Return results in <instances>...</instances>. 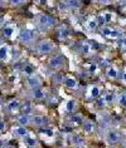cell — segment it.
<instances>
[{
  "label": "cell",
  "mask_w": 126,
  "mask_h": 148,
  "mask_svg": "<svg viewBox=\"0 0 126 148\" xmlns=\"http://www.w3.org/2000/svg\"><path fill=\"white\" fill-rule=\"evenodd\" d=\"M37 21H38L39 27L43 29H52L57 25V19L52 15H48V14H40V15H38Z\"/></svg>",
  "instance_id": "cell-5"
},
{
  "label": "cell",
  "mask_w": 126,
  "mask_h": 148,
  "mask_svg": "<svg viewBox=\"0 0 126 148\" xmlns=\"http://www.w3.org/2000/svg\"><path fill=\"white\" fill-rule=\"evenodd\" d=\"M15 30H17V28H15V25H13V24H8V25H5V27H3V29H1L3 38L12 39L14 34H15Z\"/></svg>",
  "instance_id": "cell-13"
},
{
  "label": "cell",
  "mask_w": 126,
  "mask_h": 148,
  "mask_svg": "<svg viewBox=\"0 0 126 148\" xmlns=\"http://www.w3.org/2000/svg\"><path fill=\"white\" fill-rule=\"evenodd\" d=\"M67 64V59H66L64 55L62 54H55L53 57H51L47 62L48 68L52 69L53 72H59L64 68V65Z\"/></svg>",
  "instance_id": "cell-2"
},
{
  "label": "cell",
  "mask_w": 126,
  "mask_h": 148,
  "mask_svg": "<svg viewBox=\"0 0 126 148\" xmlns=\"http://www.w3.org/2000/svg\"><path fill=\"white\" fill-rule=\"evenodd\" d=\"M105 140L109 146H117L124 142L122 133L116 128H110L105 132Z\"/></svg>",
  "instance_id": "cell-1"
},
{
  "label": "cell",
  "mask_w": 126,
  "mask_h": 148,
  "mask_svg": "<svg viewBox=\"0 0 126 148\" xmlns=\"http://www.w3.org/2000/svg\"><path fill=\"white\" fill-rule=\"evenodd\" d=\"M23 143H24L28 148H38V147H39L38 139L34 138V137H32L30 134H29L28 137H25V138L23 139Z\"/></svg>",
  "instance_id": "cell-22"
},
{
  "label": "cell",
  "mask_w": 126,
  "mask_h": 148,
  "mask_svg": "<svg viewBox=\"0 0 126 148\" xmlns=\"http://www.w3.org/2000/svg\"><path fill=\"white\" fill-rule=\"evenodd\" d=\"M114 29L115 28L110 27V25H103V27L100 28V34H101L103 38L111 39V36H112V33H114Z\"/></svg>",
  "instance_id": "cell-23"
},
{
  "label": "cell",
  "mask_w": 126,
  "mask_h": 148,
  "mask_svg": "<svg viewBox=\"0 0 126 148\" xmlns=\"http://www.w3.org/2000/svg\"><path fill=\"white\" fill-rule=\"evenodd\" d=\"M35 49L40 55H48V54H52L54 51L55 45H54V43L49 39H42L37 43Z\"/></svg>",
  "instance_id": "cell-3"
},
{
  "label": "cell",
  "mask_w": 126,
  "mask_h": 148,
  "mask_svg": "<svg viewBox=\"0 0 126 148\" xmlns=\"http://www.w3.org/2000/svg\"><path fill=\"white\" fill-rule=\"evenodd\" d=\"M100 3H101L102 5H110L111 3H112V0H98Z\"/></svg>",
  "instance_id": "cell-35"
},
{
  "label": "cell",
  "mask_w": 126,
  "mask_h": 148,
  "mask_svg": "<svg viewBox=\"0 0 126 148\" xmlns=\"http://www.w3.org/2000/svg\"><path fill=\"white\" fill-rule=\"evenodd\" d=\"M117 97L115 95V93H112V92H106L105 97H103V103L105 104H112V103L116 102Z\"/></svg>",
  "instance_id": "cell-27"
},
{
  "label": "cell",
  "mask_w": 126,
  "mask_h": 148,
  "mask_svg": "<svg viewBox=\"0 0 126 148\" xmlns=\"http://www.w3.org/2000/svg\"><path fill=\"white\" fill-rule=\"evenodd\" d=\"M81 51H82V54L84 55H88L92 51V48H91V44L88 42H83L81 44Z\"/></svg>",
  "instance_id": "cell-29"
},
{
  "label": "cell",
  "mask_w": 126,
  "mask_h": 148,
  "mask_svg": "<svg viewBox=\"0 0 126 148\" xmlns=\"http://www.w3.org/2000/svg\"><path fill=\"white\" fill-rule=\"evenodd\" d=\"M77 107H78L77 101H75V99H68L64 104V112L68 114H73V113H76Z\"/></svg>",
  "instance_id": "cell-19"
},
{
  "label": "cell",
  "mask_w": 126,
  "mask_h": 148,
  "mask_svg": "<svg viewBox=\"0 0 126 148\" xmlns=\"http://www.w3.org/2000/svg\"><path fill=\"white\" fill-rule=\"evenodd\" d=\"M116 103L122 108H126V90L122 92L117 95V99H116Z\"/></svg>",
  "instance_id": "cell-28"
},
{
  "label": "cell",
  "mask_w": 126,
  "mask_h": 148,
  "mask_svg": "<svg viewBox=\"0 0 126 148\" xmlns=\"http://www.w3.org/2000/svg\"><path fill=\"white\" fill-rule=\"evenodd\" d=\"M18 40L24 44V45H30L35 42V34L34 32L30 30L28 28H23L19 32V35H18Z\"/></svg>",
  "instance_id": "cell-4"
},
{
  "label": "cell",
  "mask_w": 126,
  "mask_h": 148,
  "mask_svg": "<svg viewBox=\"0 0 126 148\" xmlns=\"http://www.w3.org/2000/svg\"><path fill=\"white\" fill-rule=\"evenodd\" d=\"M43 133H44L46 136H48V137H53V136H54L53 131H52V129H49V128H44V129H43Z\"/></svg>",
  "instance_id": "cell-33"
},
{
  "label": "cell",
  "mask_w": 126,
  "mask_h": 148,
  "mask_svg": "<svg viewBox=\"0 0 126 148\" xmlns=\"http://www.w3.org/2000/svg\"><path fill=\"white\" fill-rule=\"evenodd\" d=\"M63 86H66V88H68V89H77V88L80 87V82L75 78V77L66 75L64 84H63Z\"/></svg>",
  "instance_id": "cell-17"
},
{
  "label": "cell",
  "mask_w": 126,
  "mask_h": 148,
  "mask_svg": "<svg viewBox=\"0 0 126 148\" xmlns=\"http://www.w3.org/2000/svg\"><path fill=\"white\" fill-rule=\"evenodd\" d=\"M9 58V47L8 44H1V47H0V59H1V62H6Z\"/></svg>",
  "instance_id": "cell-24"
},
{
  "label": "cell",
  "mask_w": 126,
  "mask_h": 148,
  "mask_svg": "<svg viewBox=\"0 0 126 148\" xmlns=\"http://www.w3.org/2000/svg\"><path fill=\"white\" fill-rule=\"evenodd\" d=\"M21 73H23V75L24 77H32V75H34L35 73V68H34V65L30 64V63H25V64L23 65V68H21Z\"/></svg>",
  "instance_id": "cell-21"
},
{
  "label": "cell",
  "mask_w": 126,
  "mask_h": 148,
  "mask_svg": "<svg viewBox=\"0 0 126 148\" xmlns=\"http://www.w3.org/2000/svg\"><path fill=\"white\" fill-rule=\"evenodd\" d=\"M95 129H96V124L93 121H90V119H86L84 123L82 124V131L84 134L90 136V134H93L95 133Z\"/></svg>",
  "instance_id": "cell-15"
},
{
  "label": "cell",
  "mask_w": 126,
  "mask_h": 148,
  "mask_svg": "<svg viewBox=\"0 0 126 148\" xmlns=\"http://www.w3.org/2000/svg\"><path fill=\"white\" fill-rule=\"evenodd\" d=\"M105 75H106V78L110 80H116V79L121 78V72H120V69H118V66L110 65L105 69Z\"/></svg>",
  "instance_id": "cell-8"
},
{
  "label": "cell",
  "mask_w": 126,
  "mask_h": 148,
  "mask_svg": "<svg viewBox=\"0 0 126 148\" xmlns=\"http://www.w3.org/2000/svg\"><path fill=\"white\" fill-rule=\"evenodd\" d=\"M33 112H34V106H33L32 102H25V103H23V106H21V113H24V114H32V116H33Z\"/></svg>",
  "instance_id": "cell-25"
},
{
  "label": "cell",
  "mask_w": 126,
  "mask_h": 148,
  "mask_svg": "<svg viewBox=\"0 0 126 148\" xmlns=\"http://www.w3.org/2000/svg\"><path fill=\"white\" fill-rule=\"evenodd\" d=\"M1 148H17V147L12 146V144H5V146H1Z\"/></svg>",
  "instance_id": "cell-37"
},
{
  "label": "cell",
  "mask_w": 126,
  "mask_h": 148,
  "mask_svg": "<svg viewBox=\"0 0 126 148\" xmlns=\"http://www.w3.org/2000/svg\"><path fill=\"white\" fill-rule=\"evenodd\" d=\"M37 1H38V4L42 5V6H46L48 4V0H37Z\"/></svg>",
  "instance_id": "cell-36"
},
{
  "label": "cell",
  "mask_w": 126,
  "mask_h": 148,
  "mask_svg": "<svg viewBox=\"0 0 126 148\" xmlns=\"http://www.w3.org/2000/svg\"><path fill=\"white\" fill-rule=\"evenodd\" d=\"M66 3H69V1H78V0H64Z\"/></svg>",
  "instance_id": "cell-39"
},
{
  "label": "cell",
  "mask_w": 126,
  "mask_h": 148,
  "mask_svg": "<svg viewBox=\"0 0 126 148\" xmlns=\"http://www.w3.org/2000/svg\"><path fill=\"white\" fill-rule=\"evenodd\" d=\"M30 98L33 101H44L47 98V90L43 89V88L30 90Z\"/></svg>",
  "instance_id": "cell-14"
},
{
  "label": "cell",
  "mask_w": 126,
  "mask_h": 148,
  "mask_svg": "<svg viewBox=\"0 0 126 148\" xmlns=\"http://www.w3.org/2000/svg\"><path fill=\"white\" fill-rule=\"evenodd\" d=\"M4 1H6V0H1V6H4ZM9 1V0H8Z\"/></svg>",
  "instance_id": "cell-40"
},
{
  "label": "cell",
  "mask_w": 126,
  "mask_h": 148,
  "mask_svg": "<svg viewBox=\"0 0 126 148\" xmlns=\"http://www.w3.org/2000/svg\"><path fill=\"white\" fill-rule=\"evenodd\" d=\"M120 80H121V83L126 84V69H124V72H121V78H120Z\"/></svg>",
  "instance_id": "cell-34"
},
{
  "label": "cell",
  "mask_w": 126,
  "mask_h": 148,
  "mask_svg": "<svg viewBox=\"0 0 126 148\" xmlns=\"http://www.w3.org/2000/svg\"><path fill=\"white\" fill-rule=\"evenodd\" d=\"M86 27H87V29L88 30H91V32H96L97 29L100 28V24H98V21H97V19L96 18H92V19H90L86 23Z\"/></svg>",
  "instance_id": "cell-26"
},
{
  "label": "cell",
  "mask_w": 126,
  "mask_h": 148,
  "mask_svg": "<svg viewBox=\"0 0 126 148\" xmlns=\"http://www.w3.org/2000/svg\"><path fill=\"white\" fill-rule=\"evenodd\" d=\"M13 136L15 138H19V139H24L25 137L29 136V131H28V127H23V125H19L18 124L17 127L13 128Z\"/></svg>",
  "instance_id": "cell-11"
},
{
  "label": "cell",
  "mask_w": 126,
  "mask_h": 148,
  "mask_svg": "<svg viewBox=\"0 0 126 148\" xmlns=\"http://www.w3.org/2000/svg\"><path fill=\"white\" fill-rule=\"evenodd\" d=\"M102 94V89L100 86H96V84H93V86H90L88 87V93H87V97L91 99V101H97V99L101 97Z\"/></svg>",
  "instance_id": "cell-9"
},
{
  "label": "cell",
  "mask_w": 126,
  "mask_h": 148,
  "mask_svg": "<svg viewBox=\"0 0 126 148\" xmlns=\"http://www.w3.org/2000/svg\"><path fill=\"white\" fill-rule=\"evenodd\" d=\"M24 3H27V0H9V4L12 6H20Z\"/></svg>",
  "instance_id": "cell-31"
},
{
  "label": "cell",
  "mask_w": 126,
  "mask_h": 148,
  "mask_svg": "<svg viewBox=\"0 0 126 148\" xmlns=\"http://www.w3.org/2000/svg\"><path fill=\"white\" fill-rule=\"evenodd\" d=\"M84 117L82 116L81 113H73L72 114V117H71V119H69V122H71V124L72 125H75V127H82V124L84 123Z\"/></svg>",
  "instance_id": "cell-18"
},
{
  "label": "cell",
  "mask_w": 126,
  "mask_h": 148,
  "mask_svg": "<svg viewBox=\"0 0 126 148\" xmlns=\"http://www.w3.org/2000/svg\"><path fill=\"white\" fill-rule=\"evenodd\" d=\"M21 106H23V103H21L19 99H12V101H9L5 106L6 113L12 114V116H15V114L21 112Z\"/></svg>",
  "instance_id": "cell-7"
},
{
  "label": "cell",
  "mask_w": 126,
  "mask_h": 148,
  "mask_svg": "<svg viewBox=\"0 0 126 148\" xmlns=\"http://www.w3.org/2000/svg\"><path fill=\"white\" fill-rule=\"evenodd\" d=\"M64 79H66V75H64V73L61 72V70H59V72H54V74L52 75V83H53L54 86L64 84Z\"/></svg>",
  "instance_id": "cell-20"
},
{
  "label": "cell",
  "mask_w": 126,
  "mask_h": 148,
  "mask_svg": "<svg viewBox=\"0 0 126 148\" xmlns=\"http://www.w3.org/2000/svg\"><path fill=\"white\" fill-rule=\"evenodd\" d=\"M25 84H27V88L29 90H34L43 87V80L38 74H34L32 77H28L27 80H25Z\"/></svg>",
  "instance_id": "cell-6"
},
{
  "label": "cell",
  "mask_w": 126,
  "mask_h": 148,
  "mask_svg": "<svg viewBox=\"0 0 126 148\" xmlns=\"http://www.w3.org/2000/svg\"><path fill=\"white\" fill-rule=\"evenodd\" d=\"M122 146H124V148H126V139H124V142H122Z\"/></svg>",
  "instance_id": "cell-38"
},
{
  "label": "cell",
  "mask_w": 126,
  "mask_h": 148,
  "mask_svg": "<svg viewBox=\"0 0 126 148\" xmlns=\"http://www.w3.org/2000/svg\"><path fill=\"white\" fill-rule=\"evenodd\" d=\"M69 36V30L67 28H61L59 29V32H58V38L61 39V40H66Z\"/></svg>",
  "instance_id": "cell-30"
},
{
  "label": "cell",
  "mask_w": 126,
  "mask_h": 148,
  "mask_svg": "<svg viewBox=\"0 0 126 148\" xmlns=\"http://www.w3.org/2000/svg\"><path fill=\"white\" fill-rule=\"evenodd\" d=\"M17 123L19 125H23V127H29V125H33V116L32 114H24L21 113L17 117Z\"/></svg>",
  "instance_id": "cell-10"
},
{
  "label": "cell",
  "mask_w": 126,
  "mask_h": 148,
  "mask_svg": "<svg viewBox=\"0 0 126 148\" xmlns=\"http://www.w3.org/2000/svg\"><path fill=\"white\" fill-rule=\"evenodd\" d=\"M69 142H71L72 146H75L77 148L86 146V139H84L82 136H80V134H72L71 138H69Z\"/></svg>",
  "instance_id": "cell-16"
},
{
  "label": "cell",
  "mask_w": 126,
  "mask_h": 148,
  "mask_svg": "<svg viewBox=\"0 0 126 148\" xmlns=\"http://www.w3.org/2000/svg\"><path fill=\"white\" fill-rule=\"evenodd\" d=\"M47 117L42 116V114H33V127L35 128H43L47 125Z\"/></svg>",
  "instance_id": "cell-12"
},
{
  "label": "cell",
  "mask_w": 126,
  "mask_h": 148,
  "mask_svg": "<svg viewBox=\"0 0 126 148\" xmlns=\"http://www.w3.org/2000/svg\"><path fill=\"white\" fill-rule=\"evenodd\" d=\"M118 44H120L121 50L126 51V35H124L121 39H118Z\"/></svg>",
  "instance_id": "cell-32"
}]
</instances>
